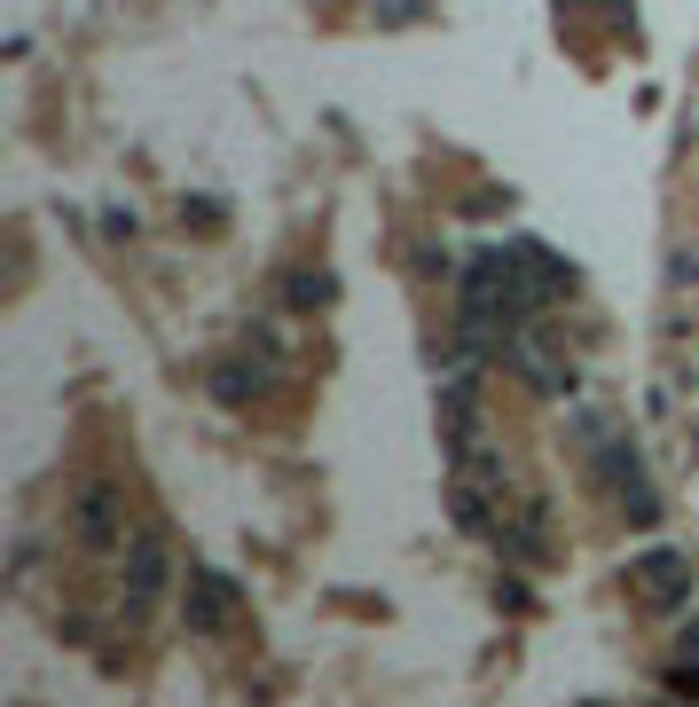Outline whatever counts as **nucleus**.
I'll list each match as a JSON object with an SVG mask.
<instances>
[{"mask_svg": "<svg viewBox=\"0 0 699 707\" xmlns=\"http://www.w3.org/2000/svg\"><path fill=\"white\" fill-rule=\"evenodd\" d=\"M165 582V543L157 534H135V566H126V614H142Z\"/></svg>", "mask_w": 699, "mask_h": 707, "instance_id": "1", "label": "nucleus"}, {"mask_svg": "<svg viewBox=\"0 0 699 707\" xmlns=\"http://www.w3.org/2000/svg\"><path fill=\"white\" fill-rule=\"evenodd\" d=\"M228 614H237V582H228V575H189V621L220 629Z\"/></svg>", "mask_w": 699, "mask_h": 707, "instance_id": "2", "label": "nucleus"}, {"mask_svg": "<svg viewBox=\"0 0 699 707\" xmlns=\"http://www.w3.org/2000/svg\"><path fill=\"white\" fill-rule=\"evenodd\" d=\"M79 534H87L94 551L118 543V495H111V488H87V495H79Z\"/></svg>", "mask_w": 699, "mask_h": 707, "instance_id": "3", "label": "nucleus"}, {"mask_svg": "<svg viewBox=\"0 0 699 707\" xmlns=\"http://www.w3.org/2000/svg\"><path fill=\"white\" fill-rule=\"evenodd\" d=\"M637 575H645V590H652V597H676V590H684V566H676L669 551H660V558H645Z\"/></svg>", "mask_w": 699, "mask_h": 707, "instance_id": "4", "label": "nucleus"}, {"mask_svg": "<svg viewBox=\"0 0 699 707\" xmlns=\"http://www.w3.org/2000/svg\"><path fill=\"white\" fill-rule=\"evenodd\" d=\"M330 291H339V283H330V276H298V283H291V299H298V307H322V299H330Z\"/></svg>", "mask_w": 699, "mask_h": 707, "instance_id": "5", "label": "nucleus"}]
</instances>
